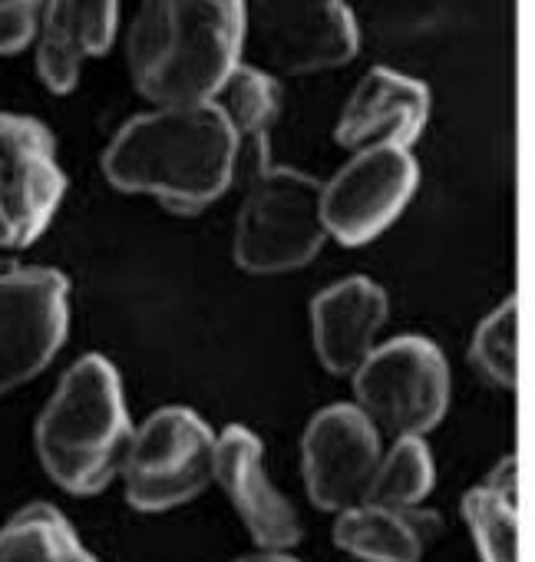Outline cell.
I'll return each mask as SVG.
<instances>
[{
    "label": "cell",
    "mask_w": 535,
    "mask_h": 562,
    "mask_svg": "<svg viewBox=\"0 0 535 562\" xmlns=\"http://www.w3.org/2000/svg\"><path fill=\"white\" fill-rule=\"evenodd\" d=\"M238 153V136L212 100L152 106L110 139L103 172L119 192L152 195L175 215H198L228 192Z\"/></svg>",
    "instance_id": "1"
},
{
    "label": "cell",
    "mask_w": 535,
    "mask_h": 562,
    "mask_svg": "<svg viewBox=\"0 0 535 562\" xmlns=\"http://www.w3.org/2000/svg\"><path fill=\"white\" fill-rule=\"evenodd\" d=\"M244 54V0H139L126 67L152 106L208 103Z\"/></svg>",
    "instance_id": "2"
},
{
    "label": "cell",
    "mask_w": 535,
    "mask_h": 562,
    "mask_svg": "<svg viewBox=\"0 0 535 562\" xmlns=\"http://www.w3.org/2000/svg\"><path fill=\"white\" fill-rule=\"evenodd\" d=\"M34 437L57 486L77 496L103 493L119 473L133 437L116 368L103 355L80 358L60 378Z\"/></svg>",
    "instance_id": "3"
},
{
    "label": "cell",
    "mask_w": 535,
    "mask_h": 562,
    "mask_svg": "<svg viewBox=\"0 0 535 562\" xmlns=\"http://www.w3.org/2000/svg\"><path fill=\"white\" fill-rule=\"evenodd\" d=\"M325 241L321 179L272 162L254 166L235 218V261L251 274H285L315 261Z\"/></svg>",
    "instance_id": "4"
},
{
    "label": "cell",
    "mask_w": 535,
    "mask_h": 562,
    "mask_svg": "<svg viewBox=\"0 0 535 562\" xmlns=\"http://www.w3.org/2000/svg\"><path fill=\"white\" fill-rule=\"evenodd\" d=\"M354 404L380 430L397 437L430 434L449 407V368L443 351L420 335H400L354 368Z\"/></svg>",
    "instance_id": "5"
},
{
    "label": "cell",
    "mask_w": 535,
    "mask_h": 562,
    "mask_svg": "<svg viewBox=\"0 0 535 562\" xmlns=\"http://www.w3.org/2000/svg\"><path fill=\"white\" fill-rule=\"evenodd\" d=\"M212 460L215 430L192 407H162L129 437L119 467L126 503L143 513L175 509L212 483Z\"/></svg>",
    "instance_id": "6"
},
{
    "label": "cell",
    "mask_w": 535,
    "mask_h": 562,
    "mask_svg": "<svg viewBox=\"0 0 535 562\" xmlns=\"http://www.w3.org/2000/svg\"><path fill=\"white\" fill-rule=\"evenodd\" d=\"M244 47L268 74L308 77L351 64L361 34L348 0H244Z\"/></svg>",
    "instance_id": "7"
},
{
    "label": "cell",
    "mask_w": 535,
    "mask_h": 562,
    "mask_svg": "<svg viewBox=\"0 0 535 562\" xmlns=\"http://www.w3.org/2000/svg\"><path fill=\"white\" fill-rule=\"evenodd\" d=\"M420 166L403 146L357 149L328 182H321V222L328 238L357 248L380 238L410 205Z\"/></svg>",
    "instance_id": "8"
},
{
    "label": "cell",
    "mask_w": 535,
    "mask_h": 562,
    "mask_svg": "<svg viewBox=\"0 0 535 562\" xmlns=\"http://www.w3.org/2000/svg\"><path fill=\"white\" fill-rule=\"evenodd\" d=\"M67 192L54 133L21 113H0V248H27L54 222Z\"/></svg>",
    "instance_id": "9"
},
{
    "label": "cell",
    "mask_w": 535,
    "mask_h": 562,
    "mask_svg": "<svg viewBox=\"0 0 535 562\" xmlns=\"http://www.w3.org/2000/svg\"><path fill=\"white\" fill-rule=\"evenodd\" d=\"M70 285L54 268L0 274V397L34 381L64 348Z\"/></svg>",
    "instance_id": "10"
},
{
    "label": "cell",
    "mask_w": 535,
    "mask_h": 562,
    "mask_svg": "<svg viewBox=\"0 0 535 562\" xmlns=\"http://www.w3.org/2000/svg\"><path fill=\"white\" fill-rule=\"evenodd\" d=\"M380 457V430L357 404L318 411L301 437V470L311 503L328 513L364 503Z\"/></svg>",
    "instance_id": "11"
},
{
    "label": "cell",
    "mask_w": 535,
    "mask_h": 562,
    "mask_svg": "<svg viewBox=\"0 0 535 562\" xmlns=\"http://www.w3.org/2000/svg\"><path fill=\"white\" fill-rule=\"evenodd\" d=\"M212 483H218L261 549L288 552L301 539L298 509L278 493L264 470V447L248 427L215 434Z\"/></svg>",
    "instance_id": "12"
},
{
    "label": "cell",
    "mask_w": 535,
    "mask_h": 562,
    "mask_svg": "<svg viewBox=\"0 0 535 562\" xmlns=\"http://www.w3.org/2000/svg\"><path fill=\"white\" fill-rule=\"evenodd\" d=\"M430 120L426 83L397 74L390 67H374L348 97L334 139L357 153L367 146H403L410 149Z\"/></svg>",
    "instance_id": "13"
},
{
    "label": "cell",
    "mask_w": 535,
    "mask_h": 562,
    "mask_svg": "<svg viewBox=\"0 0 535 562\" xmlns=\"http://www.w3.org/2000/svg\"><path fill=\"white\" fill-rule=\"evenodd\" d=\"M119 0H44L34 50L44 87L67 97L80 83L87 60L103 57L116 44Z\"/></svg>",
    "instance_id": "14"
},
{
    "label": "cell",
    "mask_w": 535,
    "mask_h": 562,
    "mask_svg": "<svg viewBox=\"0 0 535 562\" xmlns=\"http://www.w3.org/2000/svg\"><path fill=\"white\" fill-rule=\"evenodd\" d=\"M390 299L367 274H351L311 302V341L331 374H354L387 325Z\"/></svg>",
    "instance_id": "15"
},
{
    "label": "cell",
    "mask_w": 535,
    "mask_h": 562,
    "mask_svg": "<svg viewBox=\"0 0 535 562\" xmlns=\"http://www.w3.org/2000/svg\"><path fill=\"white\" fill-rule=\"evenodd\" d=\"M440 532V516L420 506L357 503L338 513L334 546L364 562H420L430 539Z\"/></svg>",
    "instance_id": "16"
},
{
    "label": "cell",
    "mask_w": 535,
    "mask_h": 562,
    "mask_svg": "<svg viewBox=\"0 0 535 562\" xmlns=\"http://www.w3.org/2000/svg\"><path fill=\"white\" fill-rule=\"evenodd\" d=\"M463 522L473 536L479 562H519V467L505 457L492 473L463 493Z\"/></svg>",
    "instance_id": "17"
},
{
    "label": "cell",
    "mask_w": 535,
    "mask_h": 562,
    "mask_svg": "<svg viewBox=\"0 0 535 562\" xmlns=\"http://www.w3.org/2000/svg\"><path fill=\"white\" fill-rule=\"evenodd\" d=\"M212 103L225 113L238 146L254 149V166H268V139L282 116V83L254 64H238L218 87Z\"/></svg>",
    "instance_id": "18"
},
{
    "label": "cell",
    "mask_w": 535,
    "mask_h": 562,
    "mask_svg": "<svg viewBox=\"0 0 535 562\" xmlns=\"http://www.w3.org/2000/svg\"><path fill=\"white\" fill-rule=\"evenodd\" d=\"M0 562H96V555L57 506L31 503L0 529Z\"/></svg>",
    "instance_id": "19"
},
{
    "label": "cell",
    "mask_w": 535,
    "mask_h": 562,
    "mask_svg": "<svg viewBox=\"0 0 535 562\" xmlns=\"http://www.w3.org/2000/svg\"><path fill=\"white\" fill-rule=\"evenodd\" d=\"M436 483V467L423 437H397L380 457L367 499L380 506H420Z\"/></svg>",
    "instance_id": "20"
},
{
    "label": "cell",
    "mask_w": 535,
    "mask_h": 562,
    "mask_svg": "<svg viewBox=\"0 0 535 562\" xmlns=\"http://www.w3.org/2000/svg\"><path fill=\"white\" fill-rule=\"evenodd\" d=\"M469 361L482 381L499 391L519 384V302L515 295L496 305L476 328L469 345Z\"/></svg>",
    "instance_id": "21"
},
{
    "label": "cell",
    "mask_w": 535,
    "mask_h": 562,
    "mask_svg": "<svg viewBox=\"0 0 535 562\" xmlns=\"http://www.w3.org/2000/svg\"><path fill=\"white\" fill-rule=\"evenodd\" d=\"M44 0H0V57L21 54L34 44Z\"/></svg>",
    "instance_id": "22"
},
{
    "label": "cell",
    "mask_w": 535,
    "mask_h": 562,
    "mask_svg": "<svg viewBox=\"0 0 535 562\" xmlns=\"http://www.w3.org/2000/svg\"><path fill=\"white\" fill-rule=\"evenodd\" d=\"M238 562H298V559H295V555H288V552H272V549H261V552L241 555Z\"/></svg>",
    "instance_id": "23"
}]
</instances>
